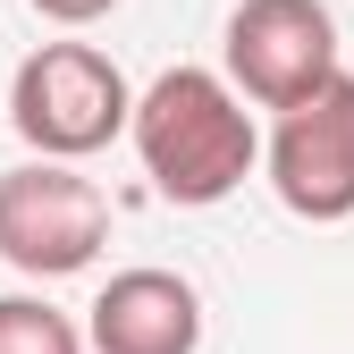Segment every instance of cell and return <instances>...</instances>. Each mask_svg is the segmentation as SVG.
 <instances>
[{
  "label": "cell",
  "instance_id": "cell-1",
  "mask_svg": "<svg viewBox=\"0 0 354 354\" xmlns=\"http://www.w3.org/2000/svg\"><path fill=\"white\" fill-rule=\"evenodd\" d=\"M136 160L152 177V194L177 211H211L228 203L245 177L261 169V127L228 68H160L136 93Z\"/></svg>",
  "mask_w": 354,
  "mask_h": 354
},
{
  "label": "cell",
  "instance_id": "cell-2",
  "mask_svg": "<svg viewBox=\"0 0 354 354\" xmlns=\"http://www.w3.org/2000/svg\"><path fill=\"white\" fill-rule=\"evenodd\" d=\"M9 127L42 160H93L136 127V84L93 42H42L9 76Z\"/></svg>",
  "mask_w": 354,
  "mask_h": 354
},
{
  "label": "cell",
  "instance_id": "cell-3",
  "mask_svg": "<svg viewBox=\"0 0 354 354\" xmlns=\"http://www.w3.org/2000/svg\"><path fill=\"white\" fill-rule=\"evenodd\" d=\"M110 245V194L76 160H17L0 169V261L17 279H76Z\"/></svg>",
  "mask_w": 354,
  "mask_h": 354
},
{
  "label": "cell",
  "instance_id": "cell-4",
  "mask_svg": "<svg viewBox=\"0 0 354 354\" xmlns=\"http://www.w3.org/2000/svg\"><path fill=\"white\" fill-rule=\"evenodd\" d=\"M228 84L253 110H295L346 68L337 59V17L321 0H236L228 34H219Z\"/></svg>",
  "mask_w": 354,
  "mask_h": 354
},
{
  "label": "cell",
  "instance_id": "cell-5",
  "mask_svg": "<svg viewBox=\"0 0 354 354\" xmlns=\"http://www.w3.org/2000/svg\"><path fill=\"white\" fill-rule=\"evenodd\" d=\"M261 169H270V194L295 219H313V228L354 219V76L346 68L313 102L279 110L270 144H261Z\"/></svg>",
  "mask_w": 354,
  "mask_h": 354
},
{
  "label": "cell",
  "instance_id": "cell-6",
  "mask_svg": "<svg viewBox=\"0 0 354 354\" xmlns=\"http://www.w3.org/2000/svg\"><path fill=\"white\" fill-rule=\"evenodd\" d=\"M84 337L93 354H203V295L186 270L136 261L84 304Z\"/></svg>",
  "mask_w": 354,
  "mask_h": 354
},
{
  "label": "cell",
  "instance_id": "cell-7",
  "mask_svg": "<svg viewBox=\"0 0 354 354\" xmlns=\"http://www.w3.org/2000/svg\"><path fill=\"white\" fill-rule=\"evenodd\" d=\"M93 337H84L59 304L42 295H0V354H84Z\"/></svg>",
  "mask_w": 354,
  "mask_h": 354
},
{
  "label": "cell",
  "instance_id": "cell-8",
  "mask_svg": "<svg viewBox=\"0 0 354 354\" xmlns=\"http://www.w3.org/2000/svg\"><path fill=\"white\" fill-rule=\"evenodd\" d=\"M26 9H34L42 26H68V34H76V26H102L118 0H26Z\"/></svg>",
  "mask_w": 354,
  "mask_h": 354
}]
</instances>
